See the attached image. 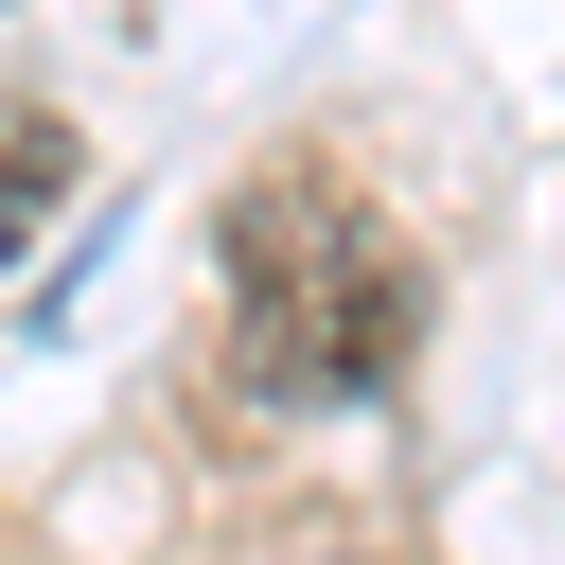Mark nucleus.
Instances as JSON below:
<instances>
[{
	"label": "nucleus",
	"mask_w": 565,
	"mask_h": 565,
	"mask_svg": "<svg viewBox=\"0 0 565 565\" xmlns=\"http://www.w3.org/2000/svg\"><path fill=\"white\" fill-rule=\"evenodd\" d=\"M406 353H424L406 230L318 159L247 177L230 194V371H247V406H371V388H406Z\"/></svg>",
	"instance_id": "f257e3e1"
}]
</instances>
